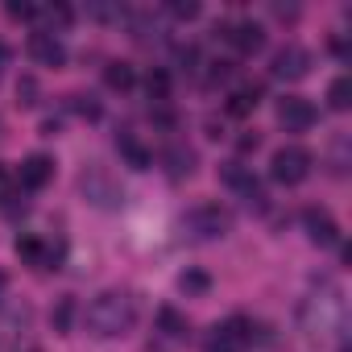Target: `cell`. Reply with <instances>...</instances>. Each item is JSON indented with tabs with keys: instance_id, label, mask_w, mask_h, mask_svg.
I'll return each mask as SVG.
<instances>
[{
	"instance_id": "cell-1",
	"label": "cell",
	"mask_w": 352,
	"mask_h": 352,
	"mask_svg": "<svg viewBox=\"0 0 352 352\" xmlns=\"http://www.w3.org/2000/svg\"><path fill=\"white\" fill-rule=\"evenodd\" d=\"M83 323H87V331L100 336V340L124 336V331L137 323V302H133V294H124V290H104V294H96V298L87 302Z\"/></svg>"
},
{
	"instance_id": "cell-2",
	"label": "cell",
	"mask_w": 352,
	"mask_h": 352,
	"mask_svg": "<svg viewBox=\"0 0 352 352\" xmlns=\"http://www.w3.org/2000/svg\"><path fill=\"white\" fill-rule=\"evenodd\" d=\"M302 323H307V331H311V336L340 331V327H344V302H340V290H336V286H327L323 294L307 298V307H302Z\"/></svg>"
},
{
	"instance_id": "cell-3",
	"label": "cell",
	"mask_w": 352,
	"mask_h": 352,
	"mask_svg": "<svg viewBox=\"0 0 352 352\" xmlns=\"http://www.w3.org/2000/svg\"><path fill=\"white\" fill-rule=\"evenodd\" d=\"M307 174H311V153H307L302 145H282V149H274V157H270V179H274V183L298 187Z\"/></svg>"
},
{
	"instance_id": "cell-4",
	"label": "cell",
	"mask_w": 352,
	"mask_h": 352,
	"mask_svg": "<svg viewBox=\"0 0 352 352\" xmlns=\"http://www.w3.org/2000/svg\"><path fill=\"white\" fill-rule=\"evenodd\" d=\"M249 344H253V323L245 315H232V319H224V323L212 327L204 352H245Z\"/></svg>"
},
{
	"instance_id": "cell-5",
	"label": "cell",
	"mask_w": 352,
	"mask_h": 352,
	"mask_svg": "<svg viewBox=\"0 0 352 352\" xmlns=\"http://www.w3.org/2000/svg\"><path fill=\"white\" fill-rule=\"evenodd\" d=\"M187 224H191V232H199L204 241H220V236H228V228H232V212L220 208V204H199V208H191Z\"/></svg>"
},
{
	"instance_id": "cell-6",
	"label": "cell",
	"mask_w": 352,
	"mask_h": 352,
	"mask_svg": "<svg viewBox=\"0 0 352 352\" xmlns=\"http://www.w3.org/2000/svg\"><path fill=\"white\" fill-rule=\"evenodd\" d=\"M216 34H220L224 42H232L241 54H257V50L265 46V30H261L257 21H232V25H216Z\"/></svg>"
},
{
	"instance_id": "cell-7",
	"label": "cell",
	"mask_w": 352,
	"mask_h": 352,
	"mask_svg": "<svg viewBox=\"0 0 352 352\" xmlns=\"http://www.w3.org/2000/svg\"><path fill=\"white\" fill-rule=\"evenodd\" d=\"M307 71H311V54H307L302 46H294V42L282 46V50L274 54V63H270V75H274V79H290V83L302 79Z\"/></svg>"
},
{
	"instance_id": "cell-8",
	"label": "cell",
	"mask_w": 352,
	"mask_h": 352,
	"mask_svg": "<svg viewBox=\"0 0 352 352\" xmlns=\"http://www.w3.org/2000/svg\"><path fill=\"white\" fill-rule=\"evenodd\" d=\"M278 120L286 124V133H307L315 124V104L302 96H286L278 100Z\"/></svg>"
},
{
	"instance_id": "cell-9",
	"label": "cell",
	"mask_w": 352,
	"mask_h": 352,
	"mask_svg": "<svg viewBox=\"0 0 352 352\" xmlns=\"http://www.w3.org/2000/svg\"><path fill=\"white\" fill-rule=\"evenodd\" d=\"M302 228H307V236H311L319 249H331V245L340 241V224H336L323 208H307V212H302Z\"/></svg>"
},
{
	"instance_id": "cell-10",
	"label": "cell",
	"mask_w": 352,
	"mask_h": 352,
	"mask_svg": "<svg viewBox=\"0 0 352 352\" xmlns=\"http://www.w3.org/2000/svg\"><path fill=\"white\" fill-rule=\"evenodd\" d=\"M50 179H54V162H50L46 153H30V157L21 162V170H17V183H21L25 191H42Z\"/></svg>"
},
{
	"instance_id": "cell-11",
	"label": "cell",
	"mask_w": 352,
	"mask_h": 352,
	"mask_svg": "<svg viewBox=\"0 0 352 352\" xmlns=\"http://www.w3.org/2000/svg\"><path fill=\"white\" fill-rule=\"evenodd\" d=\"M30 58L38 67H63L67 63V46L54 34H30Z\"/></svg>"
},
{
	"instance_id": "cell-12",
	"label": "cell",
	"mask_w": 352,
	"mask_h": 352,
	"mask_svg": "<svg viewBox=\"0 0 352 352\" xmlns=\"http://www.w3.org/2000/svg\"><path fill=\"white\" fill-rule=\"evenodd\" d=\"M224 183H228L232 191H241V199H245V204H257V208H261L265 191H261V183L253 179V174H249L245 166H236V162H232V166L224 170Z\"/></svg>"
},
{
	"instance_id": "cell-13",
	"label": "cell",
	"mask_w": 352,
	"mask_h": 352,
	"mask_svg": "<svg viewBox=\"0 0 352 352\" xmlns=\"http://www.w3.org/2000/svg\"><path fill=\"white\" fill-rule=\"evenodd\" d=\"M83 191H87V199H96L100 208H108V204H116V199H120V191L108 183V174H104V170L83 174Z\"/></svg>"
},
{
	"instance_id": "cell-14",
	"label": "cell",
	"mask_w": 352,
	"mask_h": 352,
	"mask_svg": "<svg viewBox=\"0 0 352 352\" xmlns=\"http://www.w3.org/2000/svg\"><path fill=\"white\" fill-rule=\"evenodd\" d=\"M30 327V307H13L9 315H0V348L17 344V336H25Z\"/></svg>"
},
{
	"instance_id": "cell-15",
	"label": "cell",
	"mask_w": 352,
	"mask_h": 352,
	"mask_svg": "<svg viewBox=\"0 0 352 352\" xmlns=\"http://www.w3.org/2000/svg\"><path fill=\"white\" fill-rule=\"evenodd\" d=\"M166 170H170V179H191L195 174V149H187V145L166 149Z\"/></svg>"
},
{
	"instance_id": "cell-16",
	"label": "cell",
	"mask_w": 352,
	"mask_h": 352,
	"mask_svg": "<svg viewBox=\"0 0 352 352\" xmlns=\"http://www.w3.org/2000/svg\"><path fill=\"white\" fill-rule=\"evenodd\" d=\"M261 104V83H245L228 96V116H249Z\"/></svg>"
},
{
	"instance_id": "cell-17",
	"label": "cell",
	"mask_w": 352,
	"mask_h": 352,
	"mask_svg": "<svg viewBox=\"0 0 352 352\" xmlns=\"http://www.w3.org/2000/svg\"><path fill=\"white\" fill-rule=\"evenodd\" d=\"M17 257L30 261V265H42V270H50V261H58L54 249H46L38 236H21V241H17Z\"/></svg>"
},
{
	"instance_id": "cell-18",
	"label": "cell",
	"mask_w": 352,
	"mask_h": 352,
	"mask_svg": "<svg viewBox=\"0 0 352 352\" xmlns=\"http://www.w3.org/2000/svg\"><path fill=\"white\" fill-rule=\"evenodd\" d=\"M157 327H162L166 336H174V340H183V336L191 331L187 315H183V311H174V307H162V311H157Z\"/></svg>"
},
{
	"instance_id": "cell-19",
	"label": "cell",
	"mask_w": 352,
	"mask_h": 352,
	"mask_svg": "<svg viewBox=\"0 0 352 352\" xmlns=\"http://www.w3.org/2000/svg\"><path fill=\"white\" fill-rule=\"evenodd\" d=\"M104 83H108L112 91H129V87L137 83V71H133L129 63H108V67H104Z\"/></svg>"
},
{
	"instance_id": "cell-20",
	"label": "cell",
	"mask_w": 352,
	"mask_h": 352,
	"mask_svg": "<svg viewBox=\"0 0 352 352\" xmlns=\"http://www.w3.org/2000/svg\"><path fill=\"white\" fill-rule=\"evenodd\" d=\"M327 104H331V112H348V108H352V79H348V75L331 79V87H327Z\"/></svg>"
},
{
	"instance_id": "cell-21",
	"label": "cell",
	"mask_w": 352,
	"mask_h": 352,
	"mask_svg": "<svg viewBox=\"0 0 352 352\" xmlns=\"http://www.w3.org/2000/svg\"><path fill=\"white\" fill-rule=\"evenodd\" d=\"M145 91H149L153 104H166V100H170V75H166L162 67H153V71L145 75Z\"/></svg>"
},
{
	"instance_id": "cell-22",
	"label": "cell",
	"mask_w": 352,
	"mask_h": 352,
	"mask_svg": "<svg viewBox=\"0 0 352 352\" xmlns=\"http://www.w3.org/2000/svg\"><path fill=\"white\" fill-rule=\"evenodd\" d=\"M179 290H183V294H208V290H212V278H208L204 270H183V274H179Z\"/></svg>"
},
{
	"instance_id": "cell-23",
	"label": "cell",
	"mask_w": 352,
	"mask_h": 352,
	"mask_svg": "<svg viewBox=\"0 0 352 352\" xmlns=\"http://www.w3.org/2000/svg\"><path fill=\"white\" fill-rule=\"evenodd\" d=\"M50 323H54V331H71V323H75V298H58Z\"/></svg>"
},
{
	"instance_id": "cell-24",
	"label": "cell",
	"mask_w": 352,
	"mask_h": 352,
	"mask_svg": "<svg viewBox=\"0 0 352 352\" xmlns=\"http://www.w3.org/2000/svg\"><path fill=\"white\" fill-rule=\"evenodd\" d=\"M120 149H124V157H129L137 170H145V166H149V153H145V149H141L133 137H120Z\"/></svg>"
},
{
	"instance_id": "cell-25",
	"label": "cell",
	"mask_w": 352,
	"mask_h": 352,
	"mask_svg": "<svg viewBox=\"0 0 352 352\" xmlns=\"http://www.w3.org/2000/svg\"><path fill=\"white\" fill-rule=\"evenodd\" d=\"M170 17H179V21H195L199 17V5H195V0H170Z\"/></svg>"
},
{
	"instance_id": "cell-26",
	"label": "cell",
	"mask_w": 352,
	"mask_h": 352,
	"mask_svg": "<svg viewBox=\"0 0 352 352\" xmlns=\"http://www.w3.org/2000/svg\"><path fill=\"white\" fill-rule=\"evenodd\" d=\"M5 13H9L13 21H30V17H38V5H30V0H9Z\"/></svg>"
},
{
	"instance_id": "cell-27",
	"label": "cell",
	"mask_w": 352,
	"mask_h": 352,
	"mask_svg": "<svg viewBox=\"0 0 352 352\" xmlns=\"http://www.w3.org/2000/svg\"><path fill=\"white\" fill-rule=\"evenodd\" d=\"M71 108H75L79 116H87V120H96V116H100V104H96V96H71Z\"/></svg>"
},
{
	"instance_id": "cell-28",
	"label": "cell",
	"mask_w": 352,
	"mask_h": 352,
	"mask_svg": "<svg viewBox=\"0 0 352 352\" xmlns=\"http://www.w3.org/2000/svg\"><path fill=\"white\" fill-rule=\"evenodd\" d=\"M17 96H21V104H25V108H34V104H38V100H34V96H38V79H30V75H25V79L17 83Z\"/></svg>"
},
{
	"instance_id": "cell-29",
	"label": "cell",
	"mask_w": 352,
	"mask_h": 352,
	"mask_svg": "<svg viewBox=\"0 0 352 352\" xmlns=\"http://www.w3.org/2000/svg\"><path fill=\"white\" fill-rule=\"evenodd\" d=\"M46 17H50L54 25H67V21H71V9H67V5H54V9H46Z\"/></svg>"
},
{
	"instance_id": "cell-30",
	"label": "cell",
	"mask_w": 352,
	"mask_h": 352,
	"mask_svg": "<svg viewBox=\"0 0 352 352\" xmlns=\"http://www.w3.org/2000/svg\"><path fill=\"white\" fill-rule=\"evenodd\" d=\"M9 199V174H5V166H0V204Z\"/></svg>"
},
{
	"instance_id": "cell-31",
	"label": "cell",
	"mask_w": 352,
	"mask_h": 352,
	"mask_svg": "<svg viewBox=\"0 0 352 352\" xmlns=\"http://www.w3.org/2000/svg\"><path fill=\"white\" fill-rule=\"evenodd\" d=\"M5 67H9V46L0 42V71H5Z\"/></svg>"
},
{
	"instance_id": "cell-32",
	"label": "cell",
	"mask_w": 352,
	"mask_h": 352,
	"mask_svg": "<svg viewBox=\"0 0 352 352\" xmlns=\"http://www.w3.org/2000/svg\"><path fill=\"white\" fill-rule=\"evenodd\" d=\"M5 286H9V278H5V274H0V298H5Z\"/></svg>"
}]
</instances>
